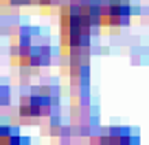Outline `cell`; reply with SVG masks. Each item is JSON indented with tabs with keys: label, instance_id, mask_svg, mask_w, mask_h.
<instances>
[{
	"label": "cell",
	"instance_id": "cell-1",
	"mask_svg": "<svg viewBox=\"0 0 149 145\" xmlns=\"http://www.w3.org/2000/svg\"><path fill=\"white\" fill-rule=\"evenodd\" d=\"M132 18L130 5H125L123 0H107V2H99V24L101 27H125Z\"/></svg>",
	"mask_w": 149,
	"mask_h": 145
},
{
	"label": "cell",
	"instance_id": "cell-2",
	"mask_svg": "<svg viewBox=\"0 0 149 145\" xmlns=\"http://www.w3.org/2000/svg\"><path fill=\"white\" fill-rule=\"evenodd\" d=\"M53 108V99L46 95H26L20 101V117L24 119H40L46 117Z\"/></svg>",
	"mask_w": 149,
	"mask_h": 145
},
{
	"label": "cell",
	"instance_id": "cell-3",
	"mask_svg": "<svg viewBox=\"0 0 149 145\" xmlns=\"http://www.w3.org/2000/svg\"><path fill=\"white\" fill-rule=\"evenodd\" d=\"M99 145H136V139L127 130H107L105 134L99 139Z\"/></svg>",
	"mask_w": 149,
	"mask_h": 145
},
{
	"label": "cell",
	"instance_id": "cell-4",
	"mask_svg": "<svg viewBox=\"0 0 149 145\" xmlns=\"http://www.w3.org/2000/svg\"><path fill=\"white\" fill-rule=\"evenodd\" d=\"M0 145H26V141L18 134L15 127H2L0 130Z\"/></svg>",
	"mask_w": 149,
	"mask_h": 145
}]
</instances>
